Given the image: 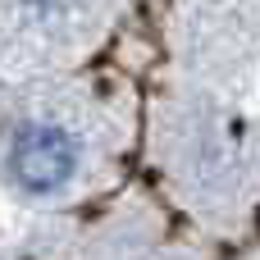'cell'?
<instances>
[{
  "mask_svg": "<svg viewBox=\"0 0 260 260\" xmlns=\"http://www.w3.org/2000/svg\"><path fill=\"white\" fill-rule=\"evenodd\" d=\"M73 165H78L73 137L59 133V128H41V123L23 128L18 142H14V155H9V169H14V178L27 192H55V187H64L69 174H73Z\"/></svg>",
  "mask_w": 260,
  "mask_h": 260,
  "instance_id": "obj_1",
  "label": "cell"
},
{
  "mask_svg": "<svg viewBox=\"0 0 260 260\" xmlns=\"http://www.w3.org/2000/svg\"><path fill=\"white\" fill-rule=\"evenodd\" d=\"M27 5H50V0H27Z\"/></svg>",
  "mask_w": 260,
  "mask_h": 260,
  "instance_id": "obj_2",
  "label": "cell"
}]
</instances>
